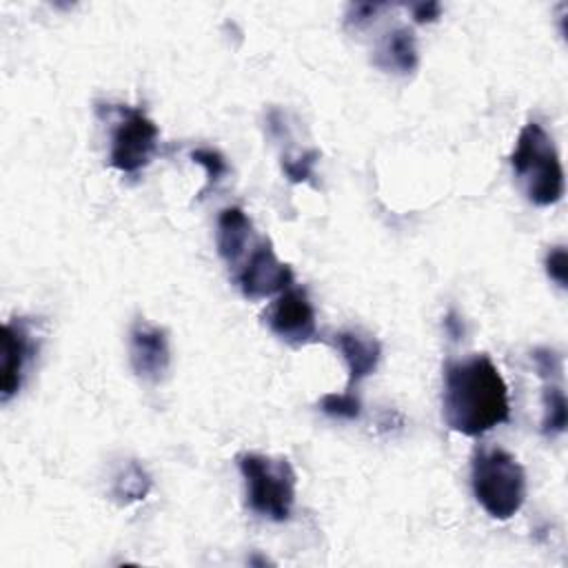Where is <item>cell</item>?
Listing matches in <instances>:
<instances>
[{
  "mask_svg": "<svg viewBox=\"0 0 568 568\" xmlns=\"http://www.w3.org/2000/svg\"><path fill=\"white\" fill-rule=\"evenodd\" d=\"M442 410L446 426L466 437H479L508 422V386L488 355L446 364Z\"/></svg>",
  "mask_w": 568,
  "mask_h": 568,
  "instance_id": "6da1fadb",
  "label": "cell"
},
{
  "mask_svg": "<svg viewBox=\"0 0 568 568\" xmlns=\"http://www.w3.org/2000/svg\"><path fill=\"white\" fill-rule=\"evenodd\" d=\"M513 171L526 193L537 206H550L564 195V166L552 138L539 122H528L510 153Z\"/></svg>",
  "mask_w": 568,
  "mask_h": 568,
  "instance_id": "7a4b0ae2",
  "label": "cell"
},
{
  "mask_svg": "<svg viewBox=\"0 0 568 568\" xmlns=\"http://www.w3.org/2000/svg\"><path fill=\"white\" fill-rule=\"evenodd\" d=\"M475 499L493 519H510L526 499V473L504 448H477L470 462Z\"/></svg>",
  "mask_w": 568,
  "mask_h": 568,
  "instance_id": "3957f363",
  "label": "cell"
},
{
  "mask_svg": "<svg viewBox=\"0 0 568 568\" xmlns=\"http://www.w3.org/2000/svg\"><path fill=\"white\" fill-rule=\"evenodd\" d=\"M237 466L251 510L273 521H286L293 513L297 484L291 462L286 457L242 453L237 455Z\"/></svg>",
  "mask_w": 568,
  "mask_h": 568,
  "instance_id": "277c9868",
  "label": "cell"
},
{
  "mask_svg": "<svg viewBox=\"0 0 568 568\" xmlns=\"http://www.w3.org/2000/svg\"><path fill=\"white\" fill-rule=\"evenodd\" d=\"M111 129L109 162L122 173L142 171L158 149V126L140 109L118 106Z\"/></svg>",
  "mask_w": 568,
  "mask_h": 568,
  "instance_id": "5b68a950",
  "label": "cell"
},
{
  "mask_svg": "<svg viewBox=\"0 0 568 568\" xmlns=\"http://www.w3.org/2000/svg\"><path fill=\"white\" fill-rule=\"evenodd\" d=\"M237 286L244 297L262 300L293 286V271L280 262L268 240H257L242 266H237Z\"/></svg>",
  "mask_w": 568,
  "mask_h": 568,
  "instance_id": "8992f818",
  "label": "cell"
},
{
  "mask_svg": "<svg viewBox=\"0 0 568 568\" xmlns=\"http://www.w3.org/2000/svg\"><path fill=\"white\" fill-rule=\"evenodd\" d=\"M271 331L291 344H304L315 335V308L302 288L288 286L266 313Z\"/></svg>",
  "mask_w": 568,
  "mask_h": 568,
  "instance_id": "52a82bcc",
  "label": "cell"
},
{
  "mask_svg": "<svg viewBox=\"0 0 568 568\" xmlns=\"http://www.w3.org/2000/svg\"><path fill=\"white\" fill-rule=\"evenodd\" d=\"M129 357L135 375L144 382H160L169 371L171 353L166 333L146 322H138L131 328L129 339Z\"/></svg>",
  "mask_w": 568,
  "mask_h": 568,
  "instance_id": "ba28073f",
  "label": "cell"
},
{
  "mask_svg": "<svg viewBox=\"0 0 568 568\" xmlns=\"http://www.w3.org/2000/svg\"><path fill=\"white\" fill-rule=\"evenodd\" d=\"M33 342L24 320H9L2 326V364H0V390L2 402H9L22 386L24 368L31 359Z\"/></svg>",
  "mask_w": 568,
  "mask_h": 568,
  "instance_id": "9c48e42d",
  "label": "cell"
},
{
  "mask_svg": "<svg viewBox=\"0 0 568 568\" xmlns=\"http://www.w3.org/2000/svg\"><path fill=\"white\" fill-rule=\"evenodd\" d=\"M333 344L337 346V351L346 362L348 390H353V384L362 382L377 368V362L382 355L379 342L359 331H339L333 335Z\"/></svg>",
  "mask_w": 568,
  "mask_h": 568,
  "instance_id": "30bf717a",
  "label": "cell"
},
{
  "mask_svg": "<svg viewBox=\"0 0 568 568\" xmlns=\"http://www.w3.org/2000/svg\"><path fill=\"white\" fill-rule=\"evenodd\" d=\"M253 235V224L248 215L240 206H226L217 215V253L229 266H237V262L246 255L248 242Z\"/></svg>",
  "mask_w": 568,
  "mask_h": 568,
  "instance_id": "8fae6325",
  "label": "cell"
},
{
  "mask_svg": "<svg viewBox=\"0 0 568 568\" xmlns=\"http://www.w3.org/2000/svg\"><path fill=\"white\" fill-rule=\"evenodd\" d=\"M373 62L384 69V71H393L399 75L413 73L419 64V55H417V44H415V33L408 27H395L393 31H388L375 53H373Z\"/></svg>",
  "mask_w": 568,
  "mask_h": 568,
  "instance_id": "7c38bea8",
  "label": "cell"
},
{
  "mask_svg": "<svg viewBox=\"0 0 568 568\" xmlns=\"http://www.w3.org/2000/svg\"><path fill=\"white\" fill-rule=\"evenodd\" d=\"M151 490V475L138 464V462H126L113 477L111 493L120 504H131L140 501L149 495Z\"/></svg>",
  "mask_w": 568,
  "mask_h": 568,
  "instance_id": "4fadbf2b",
  "label": "cell"
},
{
  "mask_svg": "<svg viewBox=\"0 0 568 568\" xmlns=\"http://www.w3.org/2000/svg\"><path fill=\"white\" fill-rule=\"evenodd\" d=\"M544 417H541V433L548 437L561 435L566 430V395L559 382H546L541 393Z\"/></svg>",
  "mask_w": 568,
  "mask_h": 568,
  "instance_id": "5bb4252c",
  "label": "cell"
},
{
  "mask_svg": "<svg viewBox=\"0 0 568 568\" xmlns=\"http://www.w3.org/2000/svg\"><path fill=\"white\" fill-rule=\"evenodd\" d=\"M320 408L331 415V417H339V419H357L362 415V404L355 397L353 390L346 393H326L320 399Z\"/></svg>",
  "mask_w": 568,
  "mask_h": 568,
  "instance_id": "9a60e30c",
  "label": "cell"
},
{
  "mask_svg": "<svg viewBox=\"0 0 568 568\" xmlns=\"http://www.w3.org/2000/svg\"><path fill=\"white\" fill-rule=\"evenodd\" d=\"M191 160L195 164L204 166V171H206V186H204L202 193L211 191L229 171V164H226L224 155L220 151H215V149H193L191 151Z\"/></svg>",
  "mask_w": 568,
  "mask_h": 568,
  "instance_id": "2e32d148",
  "label": "cell"
},
{
  "mask_svg": "<svg viewBox=\"0 0 568 568\" xmlns=\"http://www.w3.org/2000/svg\"><path fill=\"white\" fill-rule=\"evenodd\" d=\"M317 162V151H306L297 158H284L282 160V169L286 173V178L293 182V184H302V182H308L313 178V166Z\"/></svg>",
  "mask_w": 568,
  "mask_h": 568,
  "instance_id": "e0dca14e",
  "label": "cell"
},
{
  "mask_svg": "<svg viewBox=\"0 0 568 568\" xmlns=\"http://www.w3.org/2000/svg\"><path fill=\"white\" fill-rule=\"evenodd\" d=\"M532 362L537 368V375L546 382H559L561 377V357L552 348H535Z\"/></svg>",
  "mask_w": 568,
  "mask_h": 568,
  "instance_id": "ac0fdd59",
  "label": "cell"
},
{
  "mask_svg": "<svg viewBox=\"0 0 568 568\" xmlns=\"http://www.w3.org/2000/svg\"><path fill=\"white\" fill-rule=\"evenodd\" d=\"M546 273L561 288H566V282H568V255H566L564 246H552L548 251V255H546Z\"/></svg>",
  "mask_w": 568,
  "mask_h": 568,
  "instance_id": "d6986e66",
  "label": "cell"
},
{
  "mask_svg": "<svg viewBox=\"0 0 568 568\" xmlns=\"http://www.w3.org/2000/svg\"><path fill=\"white\" fill-rule=\"evenodd\" d=\"M382 9V4H366V2H359V4H351L348 11H346V24L351 27H362L366 24L371 18H375V13Z\"/></svg>",
  "mask_w": 568,
  "mask_h": 568,
  "instance_id": "ffe728a7",
  "label": "cell"
},
{
  "mask_svg": "<svg viewBox=\"0 0 568 568\" xmlns=\"http://www.w3.org/2000/svg\"><path fill=\"white\" fill-rule=\"evenodd\" d=\"M442 13V7L439 2H419V4H413V18L415 22L424 24V22H435Z\"/></svg>",
  "mask_w": 568,
  "mask_h": 568,
  "instance_id": "44dd1931",
  "label": "cell"
}]
</instances>
